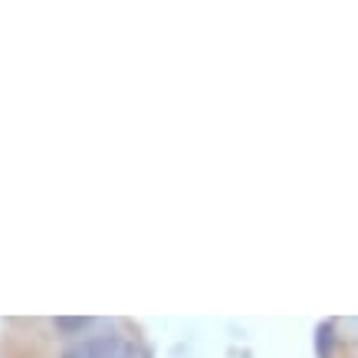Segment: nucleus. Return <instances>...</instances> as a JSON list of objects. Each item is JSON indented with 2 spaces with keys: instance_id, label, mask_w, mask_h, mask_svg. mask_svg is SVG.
I'll return each instance as SVG.
<instances>
[{
  "instance_id": "f257e3e1",
  "label": "nucleus",
  "mask_w": 358,
  "mask_h": 358,
  "mask_svg": "<svg viewBox=\"0 0 358 358\" xmlns=\"http://www.w3.org/2000/svg\"><path fill=\"white\" fill-rule=\"evenodd\" d=\"M63 358H125V342L119 336H92L69 345Z\"/></svg>"
},
{
  "instance_id": "20e7f679",
  "label": "nucleus",
  "mask_w": 358,
  "mask_h": 358,
  "mask_svg": "<svg viewBox=\"0 0 358 358\" xmlns=\"http://www.w3.org/2000/svg\"><path fill=\"white\" fill-rule=\"evenodd\" d=\"M125 358H152V352L145 345H135V342H125Z\"/></svg>"
},
{
  "instance_id": "f03ea898",
  "label": "nucleus",
  "mask_w": 358,
  "mask_h": 358,
  "mask_svg": "<svg viewBox=\"0 0 358 358\" xmlns=\"http://www.w3.org/2000/svg\"><path fill=\"white\" fill-rule=\"evenodd\" d=\"M89 326H92L89 315H56L53 319V329L59 336H83Z\"/></svg>"
},
{
  "instance_id": "7ed1b4c3",
  "label": "nucleus",
  "mask_w": 358,
  "mask_h": 358,
  "mask_svg": "<svg viewBox=\"0 0 358 358\" xmlns=\"http://www.w3.org/2000/svg\"><path fill=\"white\" fill-rule=\"evenodd\" d=\"M332 348H336V329H332V322H322L315 329V355L332 358Z\"/></svg>"
}]
</instances>
